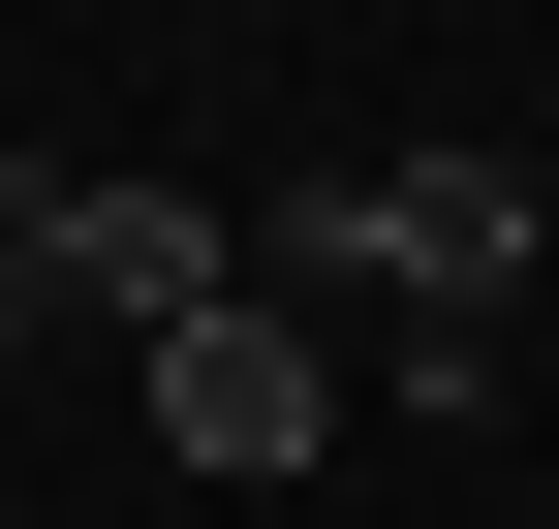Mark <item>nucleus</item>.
<instances>
[{"label": "nucleus", "mask_w": 559, "mask_h": 529, "mask_svg": "<svg viewBox=\"0 0 559 529\" xmlns=\"http://www.w3.org/2000/svg\"><path fill=\"white\" fill-rule=\"evenodd\" d=\"M311 281H373L404 343H498V281H528V156H342V187H311Z\"/></svg>", "instance_id": "f257e3e1"}, {"label": "nucleus", "mask_w": 559, "mask_h": 529, "mask_svg": "<svg viewBox=\"0 0 559 529\" xmlns=\"http://www.w3.org/2000/svg\"><path fill=\"white\" fill-rule=\"evenodd\" d=\"M124 374H156V468H218V498H280L342 436V343L311 311H187V343H124Z\"/></svg>", "instance_id": "f03ea898"}, {"label": "nucleus", "mask_w": 559, "mask_h": 529, "mask_svg": "<svg viewBox=\"0 0 559 529\" xmlns=\"http://www.w3.org/2000/svg\"><path fill=\"white\" fill-rule=\"evenodd\" d=\"M62 311H124V343H187V311H249V249H218V187H62Z\"/></svg>", "instance_id": "7ed1b4c3"}, {"label": "nucleus", "mask_w": 559, "mask_h": 529, "mask_svg": "<svg viewBox=\"0 0 559 529\" xmlns=\"http://www.w3.org/2000/svg\"><path fill=\"white\" fill-rule=\"evenodd\" d=\"M62 311V156H0V343Z\"/></svg>", "instance_id": "20e7f679"}]
</instances>
